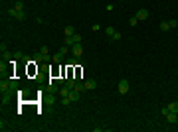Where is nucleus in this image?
<instances>
[{"instance_id": "nucleus-1", "label": "nucleus", "mask_w": 178, "mask_h": 132, "mask_svg": "<svg viewBox=\"0 0 178 132\" xmlns=\"http://www.w3.org/2000/svg\"><path fill=\"white\" fill-rule=\"evenodd\" d=\"M8 14H10L12 18H16V20H26V12H24V10H16L14 6L8 10Z\"/></svg>"}, {"instance_id": "nucleus-2", "label": "nucleus", "mask_w": 178, "mask_h": 132, "mask_svg": "<svg viewBox=\"0 0 178 132\" xmlns=\"http://www.w3.org/2000/svg\"><path fill=\"white\" fill-rule=\"evenodd\" d=\"M34 59H36V63H46V61H52L54 57H52L50 53H44V51H40V53H36V57H34Z\"/></svg>"}, {"instance_id": "nucleus-3", "label": "nucleus", "mask_w": 178, "mask_h": 132, "mask_svg": "<svg viewBox=\"0 0 178 132\" xmlns=\"http://www.w3.org/2000/svg\"><path fill=\"white\" fill-rule=\"evenodd\" d=\"M135 16H137V20H139V22H143V20H146V18H148V10H146V8H139Z\"/></svg>"}, {"instance_id": "nucleus-4", "label": "nucleus", "mask_w": 178, "mask_h": 132, "mask_svg": "<svg viewBox=\"0 0 178 132\" xmlns=\"http://www.w3.org/2000/svg\"><path fill=\"white\" fill-rule=\"evenodd\" d=\"M164 118H166L168 124H176V120H178V112H170V110H168L166 114H164Z\"/></svg>"}, {"instance_id": "nucleus-5", "label": "nucleus", "mask_w": 178, "mask_h": 132, "mask_svg": "<svg viewBox=\"0 0 178 132\" xmlns=\"http://www.w3.org/2000/svg\"><path fill=\"white\" fill-rule=\"evenodd\" d=\"M71 53H73V57H81V55H83V45L81 44L71 45Z\"/></svg>"}, {"instance_id": "nucleus-6", "label": "nucleus", "mask_w": 178, "mask_h": 132, "mask_svg": "<svg viewBox=\"0 0 178 132\" xmlns=\"http://www.w3.org/2000/svg\"><path fill=\"white\" fill-rule=\"evenodd\" d=\"M119 93H121V95L129 93V81H127V79H121V81H119Z\"/></svg>"}, {"instance_id": "nucleus-7", "label": "nucleus", "mask_w": 178, "mask_h": 132, "mask_svg": "<svg viewBox=\"0 0 178 132\" xmlns=\"http://www.w3.org/2000/svg\"><path fill=\"white\" fill-rule=\"evenodd\" d=\"M67 97L71 99V103H77V101H79V97H81V93H79V91H75V89H71Z\"/></svg>"}, {"instance_id": "nucleus-8", "label": "nucleus", "mask_w": 178, "mask_h": 132, "mask_svg": "<svg viewBox=\"0 0 178 132\" xmlns=\"http://www.w3.org/2000/svg\"><path fill=\"white\" fill-rule=\"evenodd\" d=\"M95 87H97V81H95V79H87V81H85V91H93Z\"/></svg>"}, {"instance_id": "nucleus-9", "label": "nucleus", "mask_w": 178, "mask_h": 132, "mask_svg": "<svg viewBox=\"0 0 178 132\" xmlns=\"http://www.w3.org/2000/svg\"><path fill=\"white\" fill-rule=\"evenodd\" d=\"M170 112H178V101H172V103H168V107H166Z\"/></svg>"}, {"instance_id": "nucleus-10", "label": "nucleus", "mask_w": 178, "mask_h": 132, "mask_svg": "<svg viewBox=\"0 0 178 132\" xmlns=\"http://www.w3.org/2000/svg\"><path fill=\"white\" fill-rule=\"evenodd\" d=\"M63 32H66V38L75 36V28H73V26H66V30H63Z\"/></svg>"}, {"instance_id": "nucleus-11", "label": "nucleus", "mask_w": 178, "mask_h": 132, "mask_svg": "<svg viewBox=\"0 0 178 132\" xmlns=\"http://www.w3.org/2000/svg\"><path fill=\"white\" fill-rule=\"evenodd\" d=\"M75 91H79V93H81V91H85V81H75Z\"/></svg>"}, {"instance_id": "nucleus-12", "label": "nucleus", "mask_w": 178, "mask_h": 132, "mask_svg": "<svg viewBox=\"0 0 178 132\" xmlns=\"http://www.w3.org/2000/svg\"><path fill=\"white\" fill-rule=\"evenodd\" d=\"M50 91H52V95L59 93V83H50Z\"/></svg>"}, {"instance_id": "nucleus-13", "label": "nucleus", "mask_w": 178, "mask_h": 132, "mask_svg": "<svg viewBox=\"0 0 178 132\" xmlns=\"http://www.w3.org/2000/svg\"><path fill=\"white\" fill-rule=\"evenodd\" d=\"M66 87H67V89H73V87H75V79H73V77H67Z\"/></svg>"}, {"instance_id": "nucleus-14", "label": "nucleus", "mask_w": 178, "mask_h": 132, "mask_svg": "<svg viewBox=\"0 0 178 132\" xmlns=\"http://www.w3.org/2000/svg\"><path fill=\"white\" fill-rule=\"evenodd\" d=\"M54 61H56V63H61V61H63V53H61V51H57V53L54 55Z\"/></svg>"}, {"instance_id": "nucleus-15", "label": "nucleus", "mask_w": 178, "mask_h": 132, "mask_svg": "<svg viewBox=\"0 0 178 132\" xmlns=\"http://www.w3.org/2000/svg\"><path fill=\"white\" fill-rule=\"evenodd\" d=\"M115 32H117V30H115V28H111V26H109V28L105 30V34H107V38H109V40L113 38V34H115Z\"/></svg>"}, {"instance_id": "nucleus-16", "label": "nucleus", "mask_w": 178, "mask_h": 132, "mask_svg": "<svg viewBox=\"0 0 178 132\" xmlns=\"http://www.w3.org/2000/svg\"><path fill=\"white\" fill-rule=\"evenodd\" d=\"M61 105H63V107H69V105H71V99H69V97H61Z\"/></svg>"}, {"instance_id": "nucleus-17", "label": "nucleus", "mask_w": 178, "mask_h": 132, "mask_svg": "<svg viewBox=\"0 0 178 132\" xmlns=\"http://www.w3.org/2000/svg\"><path fill=\"white\" fill-rule=\"evenodd\" d=\"M160 30H162V32L170 30V24H168V22H160Z\"/></svg>"}, {"instance_id": "nucleus-18", "label": "nucleus", "mask_w": 178, "mask_h": 132, "mask_svg": "<svg viewBox=\"0 0 178 132\" xmlns=\"http://www.w3.org/2000/svg\"><path fill=\"white\" fill-rule=\"evenodd\" d=\"M66 63H67V65H69V67H73V65H75V63H77V57H71V59H67Z\"/></svg>"}, {"instance_id": "nucleus-19", "label": "nucleus", "mask_w": 178, "mask_h": 132, "mask_svg": "<svg viewBox=\"0 0 178 132\" xmlns=\"http://www.w3.org/2000/svg\"><path fill=\"white\" fill-rule=\"evenodd\" d=\"M14 8H16V10H24V2H22V0H18V2L14 4Z\"/></svg>"}, {"instance_id": "nucleus-20", "label": "nucleus", "mask_w": 178, "mask_h": 132, "mask_svg": "<svg viewBox=\"0 0 178 132\" xmlns=\"http://www.w3.org/2000/svg\"><path fill=\"white\" fill-rule=\"evenodd\" d=\"M111 40H113V42H119V40H121V32H115Z\"/></svg>"}, {"instance_id": "nucleus-21", "label": "nucleus", "mask_w": 178, "mask_h": 132, "mask_svg": "<svg viewBox=\"0 0 178 132\" xmlns=\"http://www.w3.org/2000/svg\"><path fill=\"white\" fill-rule=\"evenodd\" d=\"M129 24H131V26H137V24H139V20H137V16H133V18L129 20Z\"/></svg>"}, {"instance_id": "nucleus-22", "label": "nucleus", "mask_w": 178, "mask_h": 132, "mask_svg": "<svg viewBox=\"0 0 178 132\" xmlns=\"http://www.w3.org/2000/svg\"><path fill=\"white\" fill-rule=\"evenodd\" d=\"M67 49H71V47H67V45H63V47H61V49H59V51H61V53L66 55V53H67Z\"/></svg>"}]
</instances>
